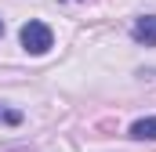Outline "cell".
Instances as JSON below:
<instances>
[{
    "instance_id": "6da1fadb",
    "label": "cell",
    "mask_w": 156,
    "mask_h": 152,
    "mask_svg": "<svg viewBox=\"0 0 156 152\" xmlns=\"http://www.w3.org/2000/svg\"><path fill=\"white\" fill-rule=\"evenodd\" d=\"M18 36H22V47H26L29 54H44V51H51V43H55L51 29H47L44 22H26Z\"/></svg>"
},
{
    "instance_id": "7a4b0ae2",
    "label": "cell",
    "mask_w": 156,
    "mask_h": 152,
    "mask_svg": "<svg viewBox=\"0 0 156 152\" xmlns=\"http://www.w3.org/2000/svg\"><path fill=\"white\" fill-rule=\"evenodd\" d=\"M134 40L145 43V47H153V43H156V15H145V18L134 22Z\"/></svg>"
},
{
    "instance_id": "3957f363",
    "label": "cell",
    "mask_w": 156,
    "mask_h": 152,
    "mask_svg": "<svg viewBox=\"0 0 156 152\" xmlns=\"http://www.w3.org/2000/svg\"><path fill=\"white\" fill-rule=\"evenodd\" d=\"M131 138H138V141H153L156 138V116H145V119H138V123H131Z\"/></svg>"
},
{
    "instance_id": "277c9868",
    "label": "cell",
    "mask_w": 156,
    "mask_h": 152,
    "mask_svg": "<svg viewBox=\"0 0 156 152\" xmlns=\"http://www.w3.org/2000/svg\"><path fill=\"white\" fill-rule=\"evenodd\" d=\"M0 33H4V22H0Z\"/></svg>"
}]
</instances>
